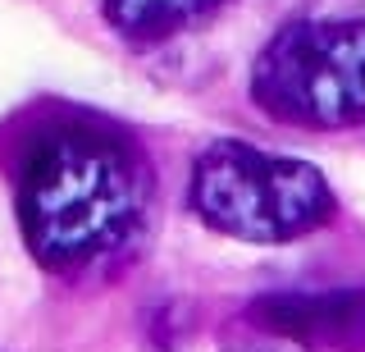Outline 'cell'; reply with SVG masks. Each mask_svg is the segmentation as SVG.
<instances>
[{"label": "cell", "mask_w": 365, "mask_h": 352, "mask_svg": "<svg viewBox=\"0 0 365 352\" xmlns=\"http://www.w3.org/2000/svg\"><path fill=\"white\" fill-rule=\"evenodd\" d=\"M192 211L237 243H292L334 220L338 201L315 165L247 142H215L192 169Z\"/></svg>", "instance_id": "7a4b0ae2"}, {"label": "cell", "mask_w": 365, "mask_h": 352, "mask_svg": "<svg viewBox=\"0 0 365 352\" xmlns=\"http://www.w3.org/2000/svg\"><path fill=\"white\" fill-rule=\"evenodd\" d=\"M151 206L146 161L91 124H55L28 146L14 211L37 266L78 275L133 243Z\"/></svg>", "instance_id": "6da1fadb"}, {"label": "cell", "mask_w": 365, "mask_h": 352, "mask_svg": "<svg viewBox=\"0 0 365 352\" xmlns=\"http://www.w3.org/2000/svg\"><path fill=\"white\" fill-rule=\"evenodd\" d=\"M251 325L302 348L365 352V283L315 293H269L251 302Z\"/></svg>", "instance_id": "277c9868"}, {"label": "cell", "mask_w": 365, "mask_h": 352, "mask_svg": "<svg viewBox=\"0 0 365 352\" xmlns=\"http://www.w3.org/2000/svg\"><path fill=\"white\" fill-rule=\"evenodd\" d=\"M224 5L228 0H106L101 14H106V24L119 32L123 41L151 46V41L178 37L182 28L220 14Z\"/></svg>", "instance_id": "5b68a950"}, {"label": "cell", "mask_w": 365, "mask_h": 352, "mask_svg": "<svg viewBox=\"0 0 365 352\" xmlns=\"http://www.w3.org/2000/svg\"><path fill=\"white\" fill-rule=\"evenodd\" d=\"M251 101L288 129L365 124V19H297L251 69Z\"/></svg>", "instance_id": "3957f363"}]
</instances>
